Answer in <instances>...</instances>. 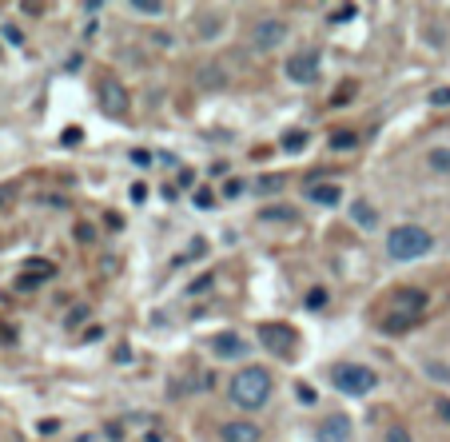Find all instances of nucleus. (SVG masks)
Instances as JSON below:
<instances>
[{"label": "nucleus", "mask_w": 450, "mask_h": 442, "mask_svg": "<svg viewBox=\"0 0 450 442\" xmlns=\"http://www.w3.org/2000/svg\"><path fill=\"white\" fill-rule=\"evenodd\" d=\"M227 394L240 411H263L271 402V374L263 367H243V371H235Z\"/></svg>", "instance_id": "obj_1"}, {"label": "nucleus", "mask_w": 450, "mask_h": 442, "mask_svg": "<svg viewBox=\"0 0 450 442\" xmlns=\"http://www.w3.org/2000/svg\"><path fill=\"white\" fill-rule=\"evenodd\" d=\"M430 247H434V239H430V232L419 227V223H399V227L387 232V255L395 263H414V259H422Z\"/></svg>", "instance_id": "obj_2"}, {"label": "nucleus", "mask_w": 450, "mask_h": 442, "mask_svg": "<svg viewBox=\"0 0 450 442\" xmlns=\"http://www.w3.org/2000/svg\"><path fill=\"white\" fill-rule=\"evenodd\" d=\"M331 382H335V391L339 394H350V399H363L379 387V374L363 367V362H339L335 371H331Z\"/></svg>", "instance_id": "obj_3"}, {"label": "nucleus", "mask_w": 450, "mask_h": 442, "mask_svg": "<svg viewBox=\"0 0 450 442\" xmlns=\"http://www.w3.org/2000/svg\"><path fill=\"white\" fill-rule=\"evenodd\" d=\"M319 68H323L319 52H315V48H303V52H295V56H287V64H283V76H287L291 84H315V80H319Z\"/></svg>", "instance_id": "obj_4"}, {"label": "nucleus", "mask_w": 450, "mask_h": 442, "mask_svg": "<svg viewBox=\"0 0 450 442\" xmlns=\"http://www.w3.org/2000/svg\"><path fill=\"white\" fill-rule=\"evenodd\" d=\"M96 104H100L104 116L124 120V116H128V88H124L120 80H100L96 84Z\"/></svg>", "instance_id": "obj_5"}, {"label": "nucleus", "mask_w": 450, "mask_h": 442, "mask_svg": "<svg viewBox=\"0 0 450 442\" xmlns=\"http://www.w3.org/2000/svg\"><path fill=\"white\" fill-rule=\"evenodd\" d=\"M283 41H287V21L263 16V21H255V28H251V44H255V52H275Z\"/></svg>", "instance_id": "obj_6"}, {"label": "nucleus", "mask_w": 450, "mask_h": 442, "mask_svg": "<svg viewBox=\"0 0 450 442\" xmlns=\"http://www.w3.org/2000/svg\"><path fill=\"white\" fill-rule=\"evenodd\" d=\"M259 343L267 347L271 355H287L291 347H295V331L283 327V323H263L259 327Z\"/></svg>", "instance_id": "obj_7"}, {"label": "nucleus", "mask_w": 450, "mask_h": 442, "mask_svg": "<svg viewBox=\"0 0 450 442\" xmlns=\"http://www.w3.org/2000/svg\"><path fill=\"white\" fill-rule=\"evenodd\" d=\"M350 438V414L335 411L315 426V442H347Z\"/></svg>", "instance_id": "obj_8"}, {"label": "nucleus", "mask_w": 450, "mask_h": 442, "mask_svg": "<svg viewBox=\"0 0 450 442\" xmlns=\"http://www.w3.org/2000/svg\"><path fill=\"white\" fill-rule=\"evenodd\" d=\"M211 351L220 355V359H240V355H247V339H240L235 331H223L211 339Z\"/></svg>", "instance_id": "obj_9"}, {"label": "nucleus", "mask_w": 450, "mask_h": 442, "mask_svg": "<svg viewBox=\"0 0 450 442\" xmlns=\"http://www.w3.org/2000/svg\"><path fill=\"white\" fill-rule=\"evenodd\" d=\"M220 438L223 442H259V426L255 422H223Z\"/></svg>", "instance_id": "obj_10"}, {"label": "nucleus", "mask_w": 450, "mask_h": 442, "mask_svg": "<svg viewBox=\"0 0 450 442\" xmlns=\"http://www.w3.org/2000/svg\"><path fill=\"white\" fill-rule=\"evenodd\" d=\"M422 307H427V295H422V291H410V287H407V291L395 295V311H407V315H414V319H419Z\"/></svg>", "instance_id": "obj_11"}, {"label": "nucleus", "mask_w": 450, "mask_h": 442, "mask_svg": "<svg viewBox=\"0 0 450 442\" xmlns=\"http://www.w3.org/2000/svg\"><path fill=\"white\" fill-rule=\"evenodd\" d=\"M307 195H311L315 203H323V207H335V203L343 200V191L335 188V183H311V188H307Z\"/></svg>", "instance_id": "obj_12"}, {"label": "nucleus", "mask_w": 450, "mask_h": 442, "mask_svg": "<svg viewBox=\"0 0 450 442\" xmlns=\"http://www.w3.org/2000/svg\"><path fill=\"white\" fill-rule=\"evenodd\" d=\"M350 220L359 223V227H367V232H370V227H379V215H375V207H370L367 200H355V203H350Z\"/></svg>", "instance_id": "obj_13"}, {"label": "nucleus", "mask_w": 450, "mask_h": 442, "mask_svg": "<svg viewBox=\"0 0 450 442\" xmlns=\"http://www.w3.org/2000/svg\"><path fill=\"white\" fill-rule=\"evenodd\" d=\"M414 327V315H407V311H390L387 319H382V331L387 335H402V331H410Z\"/></svg>", "instance_id": "obj_14"}, {"label": "nucleus", "mask_w": 450, "mask_h": 442, "mask_svg": "<svg viewBox=\"0 0 450 442\" xmlns=\"http://www.w3.org/2000/svg\"><path fill=\"white\" fill-rule=\"evenodd\" d=\"M331 148L335 151H355L359 148V136H355V131H335V136H331Z\"/></svg>", "instance_id": "obj_15"}, {"label": "nucleus", "mask_w": 450, "mask_h": 442, "mask_svg": "<svg viewBox=\"0 0 450 442\" xmlns=\"http://www.w3.org/2000/svg\"><path fill=\"white\" fill-rule=\"evenodd\" d=\"M355 16H359V9H355V4H339V9L327 12V24H347V21H355Z\"/></svg>", "instance_id": "obj_16"}, {"label": "nucleus", "mask_w": 450, "mask_h": 442, "mask_svg": "<svg viewBox=\"0 0 450 442\" xmlns=\"http://www.w3.org/2000/svg\"><path fill=\"white\" fill-rule=\"evenodd\" d=\"M307 148V131H283V151H303Z\"/></svg>", "instance_id": "obj_17"}, {"label": "nucleus", "mask_w": 450, "mask_h": 442, "mask_svg": "<svg viewBox=\"0 0 450 442\" xmlns=\"http://www.w3.org/2000/svg\"><path fill=\"white\" fill-rule=\"evenodd\" d=\"M263 220L267 223H295V211L291 207H267L263 211Z\"/></svg>", "instance_id": "obj_18"}, {"label": "nucleus", "mask_w": 450, "mask_h": 442, "mask_svg": "<svg viewBox=\"0 0 450 442\" xmlns=\"http://www.w3.org/2000/svg\"><path fill=\"white\" fill-rule=\"evenodd\" d=\"M283 188V176H263V180H255V191L259 195H271V191H279Z\"/></svg>", "instance_id": "obj_19"}, {"label": "nucleus", "mask_w": 450, "mask_h": 442, "mask_svg": "<svg viewBox=\"0 0 450 442\" xmlns=\"http://www.w3.org/2000/svg\"><path fill=\"white\" fill-rule=\"evenodd\" d=\"M319 307H327V287H311L307 291V311H319Z\"/></svg>", "instance_id": "obj_20"}, {"label": "nucleus", "mask_w": 450, "mask_h": 442, "mask_svg": "<svg viewBox=\"0 0 450 442\" xmlns=\"http://www.w3.org/2000/svg\"><path fill=\"white\" fill-rule=\"evenodd\" d=\"M430 168L450 171V148H434V151H430Z\"/></svg>", "instance_id": "obj_21"}, {"label": "nucleus", "mask_w": 450, "mask_h": 442, "mask_svg": "<svg viewBox=\"0 0 450 442\" xmlns=\"http://www.w3.org/2000/svg\"><path fill=\"white\" fill-rule=\"evenodd\" d=\"M132 9H136V12H144V16H160V12H164V4H160V0H136Z\"/></svg>", "instance_id": "obj_22"}, {"label": "nucleus", "mask_w": 450, "mask_h": 442, "mask_svg": "<svg viewBox=\"0 0 450 442\" xmlns=\"http://www.w3.org/2000/svg\"><path fill=\"white\" fill-rule=\"evenodd\" d=\"M28 275H36V279H48V275H52V263L32 259V263H28Z\"/></svg>", "instance_id": "obj_23"}, {"label": "nucleus", "mask_w": 450, "mask_h": 442, "mask_svg": "<svg viewBox=\"0 0 450 442\" xmlns=\"http://www.w3.org/2000/svg\"><path fill=\"white\" fill-rule=\"evenodd\" d=\"M84 319H88V307H84V303H80V307H72V315H68V319H64V327H80Z\"/></svg>", "instance_id": "obj_24"}, {"label": "nucleus", "mask_w": 450, "mask_h": 442, "mask_svg": "<svg viewBox=\"0 0 450 442\" xmlns=\"http://www.w3.org/2000/svg\"><path fill=\"white\" fill-rule=\"evenodd\" d=\"M427 374L430 379H439V382H450V371L442 367V362H427Z\"/></svg>", "instance_id": "obj_25"}, {"label": "nucleus", "mask_w": 450, "mask_h": 442, "mask_svg": "<svg viewBox=\"0 0 450 442\" xmlns=\"http://www.w3.org/2000/svg\"><path fill=\"white\" fill-rule=\"evenodd\" d=\"M387 442H414V438H410L407 426H390V431H387Z\"/></svg>", "instance_id": "obj_26"}, {"label": "nucleus", "mask_w": 450, "mask_h": 442, "mask_svg": "<svg viewBox=\"0 0 450 442\" xmlns=\"http://www.w3.org/2000/svg\"><path fill=\"white\" fill-rule=\"evenodd\" d=\"M4 41L9 44H24V32L16 28V24H4Z\"/></svg>", "instance_id": "obj_27"}, {"label": "nucleus", "mask_w": 450, "mask_h": 442, "mask_svg": "<svg viewBox=\"0 0 450 442\" xmlns=\"http://www.w3.org/2000/svg\"><path fill=\"white\" fill-rule=\"evenodd\" d=\"M430 104H434V108H442V104H450V88H439V92H430Z\"/></svg>", "instance_id": "obj_28"}, {"label": "nucleus", "mask_w": 450, "mask_h": 442, "mask_svg": "<svg viewBox=\"0 0 450 442\" xmlns=\"http://www.w3.org/2000/svg\"><path fill=\"white\" fill-rule=\"evenodd\" d=\"M295 394H299V399L307 402V406H311V402H315V391H311L307 382H299V387H295Z\"/></svg>", "instance_id": "obj_29"}, {"label": "nucleus", "mask_w": 450, "mask_h": 442, "mask_svg": "<svg viewBox=\"0 0 450 442\" xmlns=\"http://www.w3.org/2000/svg\"><path fill=\"white\" fill-rule=\"evenodd\" d=\"M434 411H439L442 422H450V399H439V402H434Z\"/></svg>", "instance_id": "obj_30"}, {"label": "nucleus", "mask_w": 450, "mask_h": 442, "mask_svg": "<svg viewBox=\"0 0 450 442\" xmlns=\"http://www.w3.org/2000/svg\"><path fill=\"white\" fill-rule=\"evenodd\" d=\"M60 140H64V144H80V140H84V131H80V128H68V131L60 136Z\"/></svg>", "instance_id": "obj_31"}, {"label": "nucleus", "mask_w": 450, "mask_h": 442, "mask_svg": "<svg viewBox=\"0 0 450 442\" xmlns=\"http://www.w3.org/2000/svg\"><path fill=\"white\" fill-rule=\"evenodd\" d=\"M195 207H211V191H208V188L195 191Z\"/></svg>", "instance_id": "obj_32"}, {"label": "nucleus", "mask_w": 450, "mask_h": 442, "mask_svg": "<svg viewBox=\"0 0 450 442\" xmlns=\"http://www.w3.org/2000/svg\"><path fill=\"white\" fill-rule=\"evenodd\" d=\"M56 431H60V422H56V419H44L41 422V434H56Z\"/></svg>", "instance_id": "obj_33"}, {"label": "nucleus", "mask_w": 450, "mask_h": 442, "mask_svg": "<svg viewBox=\"0 0 450 442\" xmlns=\"http://www.w3.org/2000/svg\"><path fill=\"white\" fill-rule=\"evenodd\" d=\"M208 287H211V275H203V279L191 283V291H208Z\"/></svg>", "instance_id": "obj_34"}, {"label": "nucleus", "mask_w": 450, "mask_h": 442, "mask_svg": "<svg viewBox=\"0 0 450 442\" xmlns=\"http://www.w3.org/2000/svg\"><path fill=\"white\" fill-rule=\"evenodd\" d=\"M9 200H12V188H0V207H4Z\"/></svg>", "instance_id": "obj_35"}, {"label": "nucleus", "mask_w": 450, "mask_h": 442, "mask_svg": "<svg viewBox=\"0 0 450 442\" xmlns=\"http://www.w3.org/2000/svg\"><path fill=\"white\" fill-rule=\"evenodd\" d=\"M144 442H164V434H160V431H151V434H148V438H144Z\"/></svg>", "instance_id": "obj_36"}]
</instances>
